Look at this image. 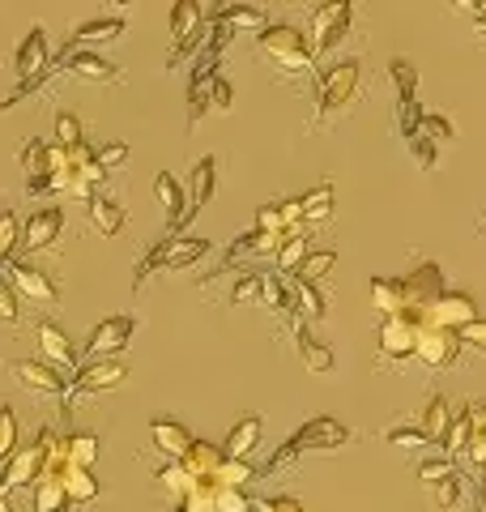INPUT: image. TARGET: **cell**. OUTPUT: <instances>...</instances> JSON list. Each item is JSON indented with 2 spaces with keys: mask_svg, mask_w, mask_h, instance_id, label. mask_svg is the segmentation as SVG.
<instances>
[{
  "mask_svg": "<svg viewBox=\"0 0 486 512\" xmlns=\"http://www.w3.org/2000/svg\"><path fill=\"white\" fill-rule=\"evenodd\" d=\"M346 440H350V431L337 423V419H324V414H320V419H307V423L295 431V436H290V440L278 448V453L269 457L265 474H278L282 466L299 461L303 453H333V448H342Z\"/></svg>",
  "mask_w": 486,
  "mask_h": 512,
  "instance_id": "1",
  "label": "cell"
},
{
  "mask_svg": "<svg viewBox=\"0 0 486 512\" xmlns=\"http://www.w3.org/2000/svg\"><path fill=\"white\" fill-rule=\"evenodd\" d=\"M363 82V64L359 60H337L333 69H324V77L316 82V116L320 120H333L354 103Z\"/></svg>",
  "mask_w": 486,
  "mask_h": 512,
  "instance_id": "2",
  "label": "cell"
},
{
  "mask_svg": "<svg viewBox=\"0 0 486 512\" xmlns=\"http://www.w3.org/2000/svg\"><path fill=\"white\" fill-rule=\"evenodd\" d=\"M256 47H261L265 60H273L286 73H307L312 69V43H307V35L295 30V26H282V22L265 26L261 39H256Z\"/></svg>",
  "mask_w": 486,
  "mask_h": 512,
  "instance_id": "3",
  "label": "cell"
},
{
  "mask_svg": "<svg viewBox=\"0 0 486 512\" xmlns=\"http://www.w3.org/2000/svg\"><path fill=\"white\" fill-rule=\"evenodd\" d=\"M205 252H209V244H205V239H192V235L188 239L184 235L158 239V248L137 265L133 286H145V278H150V274H180V269H188L192 261H201Z\"/></svg>",
  "mask_w": 486,
  "mask_h": 512,
  "instance_id": "4",
  "label": "cell"
},
{
  "mask_svg": "<svg viewBox=\"0 0 486 512\" xmlns=\"http://www.w3.org/2000/svg\"><path fill=\"white\" fill-rule=\"evenodd\" d=\"M60 436H52V431H39V440L35 444H18L13 448V457L0 466V487L13 491V487H26V483H35V478H43V461H47V448H52Z\"/></svg>",
  "mask_w": 486,
  "mask_h": 512,
  "instance_id": "5",
  "label": "cell"
},
{
  "mask_svg": "<svg viewBox=\"0 0 486 512\" xmlns=\"http://www.w3.org/2000/svg\"><path fill=\"white\" fill-rule=\"evenodd\" d=\"M128 380V367L120 359H99V363H86L81 372L69 380V393H64V406H77L81 397L90 393H107V389H120V384Z\"/></svg>",
  "mask_w": 486,
  "mask_h": 512,
  "instance_id": "6",
  "label": "cell"
},
{
  "mask_svg": "<svg viewBox=\"0 0 486 512\" xmlns=\"http://www.w3.org/2000/svg\"><path fill=\"white\" fill-rule=\"evenodd\" d=\"M474 320H478V303H474V299L461 295V291H444L423 316H418V329H448V333H461L465 325H474Z\"/></svg>",
  "mask_w": 486,
  "mask_h": 512,
  "instance_id": "7",
  "label": "cell"
},
{
  "mask_svg": "<svg viewBox=\"0 0 486 512\" xmlns=\"http://www.w3.org/2000/svg\"><path fill=\"white\" fill-rule=\"evenodd\" d=\"M401 291H405V316H414V320H418L435 299L444 295V274H440V265H431V261H427V265H418L414 274H405V278H401Z\"/></svg>",
  "mask_w": 486,
  "mask_h": 512,
  "instance_id": "8",
  "label": "cell"
},
{
  "mask_svg": "<svg viewBox=\"0 0 486 512\" xmlns=\"http://www.w3.org/2000/svg\"><path fill=\"white\" fill-rule=\"evenodd\" d=\"M133 329H137L133 316H107V320H99L94 333H90V342H86L90 363L111 359V355H120V350H128V342H133Z\"/></svg>",
  "mask_w": 486,
  "mask_h": 512,
  "instance_id": "9",
  "label": "cell"
},
{
  "mask_svg": "<svg viewBox=\"0 0 486 512\" xmlns=\"http://www.w3.org/2000/svg\"><path fill=\"white\" fill-rule=\"evenodd\" d=\"M214 86H218V56L201 47V60L192 64V77H188V124H201L209 99H214Z\"/></svg>",
  "mask_w": 486,
  "mask_h": 512,
  "instance_id": "10",
  "label": "cell"
},
{
  "mask_svg": "<svg viewBox=\"0 0 486 512\" xmlns=\"http://www.w3.org/2000/svg\"><path fill=\"white\" fill-rule=\"evenodd\" d=\"M376 342H380V359H393V363L414 359L418 320L414 316H388L384 325H380V333H376Z\"/></svg>",
  "mask_w": 486,
  "mask_h": 512,
  "instance_id": "11",
  "label": "cell"
},
{
  "mask_svg": "<svg viewBox=\"0 0 486 512\" xmlns=\"http://www.w3.org/2000/svg\"><path fill=\"white\" fill-rule=\"evenodd\" d=\"M388 73H393V82H397V111H401V137H414L418 133V120H423V111H418V99H414V90H418V73H414V64L410 60H393L388 64Z\"/></svg>",
  "mask_w": 486,
  "mask_h": 512,
  "instance_id": "12",
  "label": "cell"
},
{
  "mask_svg": "<svg viewBox=\"0 0 486 512\" xmlns=\"http://www.w3.org/2000/svg\"><path fill=\"white\" fill-rule=\"evenodd\" d=\"M350 0H333L312 13V39H316V52H333L337 43L350 35Z\"/></svg>",
  "mask_w": 486,
  "mask_h": 512,
  "instance_id": "13",
  "label": "cell"
},
{
  "mask_svg": "<svg viewBox=\"0 0 486 512\" xmlns=\"http://www.w3.org/2000/svg\"><path fill=\"white\" fill-rule=\"evenodd\" d=\"M461 355V333H448V329H418V346H414V359L444 372Z\"/></svg>",
  "mask_w": 486,
  "mask_h": 512,
  "instance_id": "14",
  "label": "cell"
},
{
  "mask_svg": "<svg viewBox=\"0 0 486 512\" xmlns=\"http://www.w3.org/2000/svg\"><path fill=\"white\" fill-rule=\"evenodd\" d=\"M9 291H18L26 303H35V308H56V299H60L56 282L35 265H13L9 269Z\"/></svg>",
  "mask_w": 486,
  "mask_h": 512,
  "instance_id": "15",
  "label": "cell"
},
{
  "mask_svg": "<svg viewBox=\"0 0 486 512\" xmlns=\"http://www.w3.org/2000/svg\"><path fill=\"white\" fill-rule=\"evenodd\" d=\"M64 69H69L77 82H94V86H111V82H120V69L111 60L103 56H94V52H81V47H64Z\"/></svg>",
  "mask_w": 486,
  "mask_h": 512,
  "instance_id": "16",
  "label": "cell"
},
{
  "mask_svg": "<svg viewBox=\"0 0 486 512\" xmlns=\"http://www.w3.org/2000/svg\"><path fill=\"white\" fill-rule=\"evenodd\" d=\"M39 350H43V363L52 367V372H73L77 367L69 333H64L60 325H52V320H39Z\"/></svg>",
  "mask_w": 486,
  "mask_h": 512,
  "instance_id": "17",
  "label": "cell"
},
{
  "mask_svg": "<svg viewBox=\"0 0 486 512\" xmlns=\"http://www.w3.org/2000/svg\"><path fill=\"white\" fill-rule=\"evenodd\" d=\"M9 372L18 376V384H26L30 393H47V397H60V393H69V380H64L60 372H52L47 363H35V359H18V363H9Z\"/></svg>",
  "mask_w": 486,
  "mask_h": 512,
  "instance_id": "18",
  "label": "cell"
},
{
  "mask_svg": "<svg viewBox=\"0 0 486 512\" xmlns=\"http://www.w3.org/2000/svg\"><path fill=\"white\" fill-rule=\"evenodd\" d=\"M261 436H265L261 414H248V419H239L231 427V436H226V444H222V457L226 461H248L256 453V444H261Z\"/></svg>",
  "mask_w": 486,
  "mask_h": 512,
  "instance_id": "19",
  "label": "cell"
},
{
  "mask_svg": "<svg viewBox=\"0 0 486 512\" xmlns=\"http://www.w3.org/2000/svg\"><path fill=\"white\" fill-rule=\"evenodd\" d=\"M60 231H64V214L56 210V205H47V210H35V214L26 218V239H22V244L30 252H43V248L56 244Z\"/></svg>",
  "mask_w": 486,
  "mask_h": 512,
  "instance_id": "20",
  "label": "cell"
},
{
  "mask_svg": "<svg viewBox=\"0 0 486 512\" xmlns=\"http://www.w3.org/2000/svg\"><path fill=\"white\" fill-rule=\"evenodd\" d=\"M150 431H154V448H158V453L167 457V461H184V457H188L192 436H188L184 423H175V419H154Z\"/></svg>",
  "mask_w": 486,
  "mask_h": 512,
  "instance_id": "21",
  "label": "cell"
},
{
  "mask_svg": "<svg viewBox=\"0 0 486 512\" xmlns=\"http://www.w3.org/2000/svg\"><path fill=\"white\" fill-rule=\"evenodd\" d=\"M13 69H18L22 82L39 77L43 69H52V64H47V35H43V26H35V30L26 35V43L18 47V56H13Z\"/></svg>",
  "mask_w": 486,
  "mask_h": 512,
  "instance_id": "22",
  "label": "cell"
},
{
  "mask_svg": "<svg viewBox=\"0 0 486 512\" xmlns=\"http://www.w3.org/2000/svg\"><path fill=\"white\" fill-rule=\"evenodd\" d=\"M295 346H299V359H303L307 372H316V376H329L333 372V350L324 346L307 325H295Z\"/></svg>",
  "mask_w": 486,
  "mask_h": 512,
  "instance_id": "23",
  "label": "cell"
},
{
  "mask_svg": "<svg viewBox=\"0 0 486 512\" xmlns=\"http://www.w3.org/2000/svg\"><path fill=\"white\" fill-rule=\"evenodd\" d=\"M154 192H158V205H162V214H167V227L171 235H180L184 227V188L175 184V175H154Z\"/></svg>",
  "mask_w": 486,
  "mask_h": 512,
  "instance_id": "24",
  "label": "cell"
},
{
  "mask_svg": "<svg viewBox=\"0 0 486 512\" xmlns=\"http://www.w3.org/2000/svg\"><path fill=\"white\" fill-rule=\"evenodd\" d=\"M171 39H175V47L201 43V5L197 0H180V5L171 9Z\"/></svg>",
  "mask_w": 486,
  "mask_h": 512,
  "instance_id": "25",
  "label": "cell"
},
{
  "mask_svg": "<svg viewBox=\"0 0 486 512\" xmlns=\"http://www.w3.org/2000/svg\"><path fill=\"white\" fill-rule=\"evenodd\" d=\"M286 286H290V299H295V325L324 316V295L316 291L312 282H303L299 274H286Z\"/></svg>",
  "mask_w": 486,
  "mask_h": 512,
  "instance_id": "26",
  "label": "cell"
},
{
  "mask_svg": "<svg viewBox=\"0 0 486 512\" xmlns=\"http://www.w3.org/2000/svg\"><path fill=\"white\" fill-rule=\"evenodd\" d=\"M90 222H94V231H99V235H120L128 214H124V205L116 197H107V192H94V197H90Z\"/></svg>",
  "mask_w": 486,
  "mask_h": 512,
  "instance_id": "27",
  "label": "cell"
},
{
  "mask_svg": "<svg viewBox=\"0 0 486 512\" xmlns=\"http://www.w3.org/2000/svg\"><path fill=\"white\" fill-rule=\"evenodd\" d=\"M180 466L188 470V478H218V470H222V448L209 444V440H192L188 457L180 461Z\"/></svg>",
  "mask_w": 486,
  "mask_h": 512,
  "instance_id": "28",
  "label": "cell"
},
{
  "mask_svg": "<svg viewBox=\"0 0 486 512\" xmlns=\"http://www.w3.org/2000/svg\"><path fill=\"white\" fill-rule=\"evenodd\" d=\"M440 444H444L448 461H452V457H465V453H469V444H474V414H469V406H465V410H452L448 436H444Z\"/></svg>",
  "mask_w": 486,
  "mask_h": 512,
  "instance_id": "29",
  "label": "cell"
},
{
  "mask_svg": "<svg viewBox=\"0 0 486 512\" xmlns=\"http://www.w3.org/2000/svg\"><path fill=\"white\" fill-rule=\"evenodd\" d=\"M448 423H452V406H448V397L444 393H435V397H427V406H423V436L431 440V444H440L444 436H448Z\"/></svg>",
  "mask_w": 486,
  "mask_h": 512,
  "instance_id": "30",
  "label": "cell"
},
{
  "mask_svg": "<svg viewBox=\"0 0 486 512\" xmlns=\"http://www.w3.org/2000/svg\"><path fill=\"white\" fill-rule=\"evenodd\" d=\"M371 303L380 308V316H405V291L401 278H371Z\"/></svg>",
  "mask_w": 486,
  "mask_h": 512,
  "instance_id": "31",
  "label": "cell"
},
{
  "mask_svg": "<svg viewBox=\"0 0 486 512\" xmlns=\"http://www.w3.org/2000/svg\"><path fill=\"white\" fill-rule=\"evenodd\" d=\"M120 35H124V18H94V22H77V26H73L69 47H81V43H107V39H120Z\"/></svg>",
  "mask_w": 486,
  "mask_h": 512,
  "instance_id": "32",
  "label": "cell"
},
{
  "mask_svg": "<svg viewBox=\"0 0 486 512\" xmlns=\"http://www.w3.org/2000/svg\"><path fill=\"white\" fill-rule=\"evenodd\" d=\"M60 448L73 470H90L94 457H99V436H94V431H73L69 440H60Z\"/></svg>",
  "mask_w": 486,
  "mask_h": 512,
  "instance_id": "33",
  "label": "cell"
},
{
  "mask_svg": "<svg viewBox=\"0 0 486 512\" xmlns=\"http://www.w3.org/2000/svg\"><path fill=\"white\" fill-rule=\"evenodd\" d=\"M214 171H218V158H201L197 167H192V205H188V222L197 218V210L209 201V192H214Z\"/></svg>",
  "mask_w": 486,
  "mask_h": 512,
  "instance_id": "34",
  "label": "cell"
},
{
  "mask_svg": "<svg viewBox=\"0 0 486 512\" xmlns=\"http://www.w3.org/2000/svg\"><path fill=\"white\" fill-rule=\"evenodd\" d=\"M214 18L231 30V35H235V30H265V13L256 5H226V9L214 13Z\"/></svg>",
  "mask_w": 486,
  "mask_h": 512,
  "instance_id": "35",
  "label": "cell"
},
{
  "mask_svg": "<svg viewBox=\"0 0 486 512\" xmlns=\"http://www.w3.org/2000/svg\"><path fill=\"white\" fill-rule=\"evenodd\" d=\"M299 214H303V222L333 218V184H320V188L307 192V197H299Z\"/></svg>",
  "mask_w": 486,
  "mask_h": 512,
  "instance_id": "36",
  "label": "cell"
},
{
  "mask_svg": "<svg viewBox=\"0 0 486 512\" xmlns=\"http://www.w3.org/2000/svg\"><path fill=\"white\" fill-rule=\"evenodd\" d=\"M188 487H192V478H188V470L180 466V461H171L167 470L158 474V491L167 495L171 504H184V495H188Z\"/></svg>",
  "mask_w": 486,
  "mask_h": 512,
  "instance_id": "37",
  "label": "cell"
},
{
  "mask_svg": "<svg viewBox=\"0 0 486 512\" xmlns=\"http://www.w3.org/2000/svg\"><path fill=\"white\" fill-rule=\"evenodd\" d=\"M64 495H69V504L99 500V478H94L90 470H73L69 478H64Z\"/></svg>",
  "mask_w": 486,
  "mask_h": 512,
  "instance_id": "38",
  "label": "cell"
},
{
  "mask_svg": "<svg viewBox=\"0 0 486 512\" xmlns=\"http://www.w3.org/2000/svg\"><path fill=\"white\" fill-rule=\"evenodd\" d=\"M303 256H307V235H303V231H286L282 244H278V265H282V274L299 269Z\"/></svg>",
  "mask_w": 486,
  "mask_h": 512,
  "instance_id": "39",
  "label": "cell"
},
{
  "mask_svg": "<svg viewBox=\"0 0 486 512\" xmlns=\"http://www.w3.org/2000/svg\"><path fill=\"white\" fill-rule=\"evenodd\" d=\"M333 265H337V252H329V248H324V252H307V256H303V265L295 269V274H299L303 282H312V286H316L320 278H329V269H333Z\"/></svg>",
  "mask_w": 486,
  "mask_h": 512,
  "instance_id": "40",
  "label": "cell"
},
{
  "mask_svg": "<svg viewBox=\"0 0 486 512\" xmlns=\"http://www.w3.org/2000/svg\"><path fill=\"white\" fill-rule=\"evenodd\" d=\"M69 495H64V483H52V478H39L35 487V512H64Z\"/></svg>",
  "mask_w": 486,
  "mask_h": 512,
  "instance_id": "41",
  "label": "cell"
},
{
  "mask_svg": "<svg viewBox=\"0 0 486 512\" xmlns=\"http://www.w3.org/2000/svg\"><path fill=\"white\" fill-rule=\"evenodd\" d=\"M256 478V470H252V461H226L222 457V470H218V487H235V491H243Z\"/></svg>",
  "mask_w": 486,
  "mask_h": 512,
  "instance_id": "42",
  "label": "cell"
},
{
  "mask_svg": "<svg viewBox=\"0 0 486 512\" xmlns=\"http://www.w3.org/2000/svg\"><path fill=\"white\" fill-rule=\"evenodd\" d=\"M427 495H431V504L440 508V512H452V508L461 504V474H452V478H444V483L427 487Z\"/></svg>",
  "mask_w": 486,
  "mask_h": 512,
  "instance_id": "43",
  "label": "cell"
},
{
  "mask_svg": "<svg viewBox=\"0 0 486 512\" xmlns=\"http://www.w3.org/2000/svg\"><path fill=\"white\" fill-rule=\"evenodd\" d=\"M265 291V274H256V269H243L231 286V303H248V299H261Z\"/></svg>",
  "mask_w": 486,
  "mask_h": 512,
  "instance_id": "44",
  "label": "cell"
},
{
  "mask_svg": "<svg viewBox=\"0 0 486 512\" xmlns=\"http://www.w3.org/2000/svg\"><path fill=\"white\" fill-rule=\"evenodd\" d=\"M13 448H18V419L9 406H0V466L13 457Z\"/></svg>",
  "mask_w": 486,
  "mask_h": 512,
  "instance_id": "45",
  "label": "cell"
},
{
  "mask_svg": "<svg viewBox=\"0 0 486 512\" xmlns=\"http://www.w3.org/2000/svg\"><path fill=\"white\" fill-rule=\"evenodd\" d=\"M457 474V461H448V457H435V461H423L418 466V478H423V487H435V483H444V478Z\"/></svg>",
  "mask_w": 486,
  "mask_h": 512,
  "instance_id": "46",
  "label": "cell"
},
{
  "mask_svg": "<svg viewBox=\"0 0 486 512\" xmlns=\"http://www.w3.org/2000/svg\"><path fill=\"white\" fill-rule=\"evenodd\" d=\"M384 440H388V444L410 448V453H418V448H427V444H431V440H427L418 427H388V431H384Z\"/></svg>",
  "mask_w": 486,
  "mask_h": 512,
  "instance_id": "47",
  "label": "cell"
},
{
  "mask_svg": "<svg viewBox=\"0 0 486 512\" xmlns=\"http://www.w3.org/2000/svg\"><path fill=\"white\" fill-rule=\"evenodd\" d=\"M77 141H86L81 137V120L73 116V111H64V116L56 120V146L69 150V146H77Z\"/></svg>",
  "mask_w": 486,
  "mask_h": 512,
  "instance_id": "48",
  "label": "cell"
},
{
  "mask_svg": "<svg viewBox=\"0 0 486 512\" xmlns=\"http://www.w3.org/2000/svg\"><path fill=\"white\" fill-rule=\"evenodd\" d=\"M13 248H18V218L13 210H0V261H9Z\"/></svg>",
  "mask_w": 486,
  "mask_h": 512,
  "instance_id": "49",
  "label": "cell"
},
{
  "mask_svg": "<svg viewBox=\"0 0 486 512\" xmlns=\"http://www.w3.org/2000/svg\"><path fill=\"white\" fill-rule=\"evenodd\" d=\"M256 231H265V235H286V222H282V201H273V205H265V210L256 214Z\"/></svg>",
  "mask_w": 486,
  "mask_h": 512,
  "instance_id": "50",
  "label": "cell"
},
{
  "mask_svg": "<svg viewBox=\"0 0 486 512\" xmlns=\"http://www.w3.org/2000/svg\"><path fill=\"white\" fill-rule=\"evenodd\" d=\"M405 141H410V154H414L418 167H435V141L423 133V128H418L414 137H405Z\"/></svg>",
  "mask_w": 486,
  "mask_h": 512,
  "instance_id": "51",
  "label": "cell"
},
{
  "mask_svg": "<svg viewBox=\"0 0 486 512\" xmlns=\"http://www.w3.org/2000/svg\"><path fill=\"white\" fill-rule=\"evenodd\" d=\"M214 512H252V504H248V495H243V491H235V487H218Z\"/></svg>",
  "mask_w": 486,
  "mask_h": 512,
  "instance_id": "52",
  "label": "cell"
},
{
  "mask_svg": "<svg viewBox=\"0 0 486 512\" xmlns=\"http://www.w3.org/2000/svg\"><path fill=\"white\" fill-rule=\"evenodd\" d=\"M461 346H469V350H478V355H486V316H478L474 325H465V329H461Z\"/></svg>",
  "mask_w": 486,
  "mask_h": 512,
  "instance_id": "53",
  "label": "cell"
},
{
  "mask_svg": "<svg viewBox=\"0 0 486 512\" xmlns=\"http://www.w3.org/2000/svg\"><path fill=\"white\" fill-rule=\"evenodd\" d=\"M418 128H423L431 141H452V124L444 116H423V120H418Z\"/></svg>",
  "mask_w": 486,
  "mask_h": 512,
  "instance_id": "54",
  "label": "cell"
},
{
  "mask_svg": "<svg viewBox=\"0 0 486 512\" xmlns=\"http://www.w3.org/2000/svg\"><path fill=\"white\" fill-rule=\"evenodd\" d=\"M231 99H235V90L226 77H218V86H214V99H209V111H218V116H226L231 111Z\"/></svg>",
  "mask_w": 486,
  "mask_h": 512,
  "instance_id": "55",
  "label": "cell"
},
{
  "mask_svg": "<svg viewBox=\"0 0 486 512\" xmlns=\"http://www.w3.org/2000/svg\"><path fill=\"white\" fill-rule=\"evenodd\" d=\"M252 512H303V504L290 500V495H269V500H261Z\"/></svg>",
  "mask_w": 486,
  "mask_h": 512,
  "instance_id": "56",
  "label": "cell"
},
{
  "mask_svg": "<svg viewBox=\"0 0 486 512\" xmlns=\"http://www.w3.org/2000/svg\"><path fill=\"white\" fill-rule=\"evenodd\" d=\"M0 320H5V325H18V295L9 291V282H0Z\"/></svg>",
  "mask_w": 486,
  "mask_h": 512,
  "instance_id": "57",
  "label": "cell"
},
{
  "mask_svg": "<svg viewBox=\"0 0 486 512\" xmlns=\"http://www.w3.org/2000/svg\"><path fill=\"white\" fill-rule=\"evenodd\" d=\"M124 158H128V146H124V141H116V146H103L99 154H94V163H99V167L107 171V167H120Z\"/></svg>",
  "mask_w": 486,
  "mask_h": 512,
  "instance_id": "58",
  "label": "cell"
},
{
  "mask_svg": "<svg viewBox=\"0 0 486 512\" xmlns=\"http://www.w3.org/2000/svg\"><path fill=\"white\" fill-rule=\"evenodd\" d=\"M474 39H478V43H486V13H482L478 22H474Z\"/></svg>",
  "mask_w": 486,
  "mask_h": 512,
  "instance_id": "59",
  "label": "cell"
},
{
  "mask_svg": "<svg viewBox=\"0 0 486 512\" xmlns=\"http://www.w3.org/2000/svg\"><path fill=\"white\" fill-rule=\"evenodd\" d=\"M0 512H9V508H5V500H0Z\"/></svg>",
  "mask_w": 486,
  "mask_h": 512,
  "instance_id": "60",
  "label": "cell"
}]
</instances>
